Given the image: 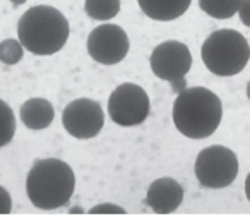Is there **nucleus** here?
I'll return each mask as SVG.
<instances>
[{
    "label": "nucleus",
    "instance_id": "nucleus-2",
    "mask_svg": "<svg viewBox=\"0 0 250 221\" xmlns=\"http://www.w3.org/2000/svg\"><path fill=\"white\" fill-rule=\"evenodd\" d=\"M69 21L52 5H35L18 22V40L33 55L48 57L60 52L69 40Z\"/></svg>",
    "mask_w": 250,
    "mask_h": 221
},
{
    "label": "nucleus",
    "instance_id": "nucleus-21",
    "mask_svg": "<svg viewBox=\"0 0 250 221\" xmlns=\"http://www.w3.org/2000/svg\"><path fill=\"white\" fill-rule=\"evenodd\" d=\"M245 196H247V199H249V202H250V173L247 175V178H245Z\"/></svg>",
    "mask_w": 250,
    "mask_h": 221
},
{
    "label": "nucleus",
    "instance_id": "nucleus-6",
    "mask_svg": "<svg viewBox=\"0 0 250 221\" xmlns=\"http://www.w3.org/2000/svg\"><path fill=\"white\" fill-rule=\"evenodd\" d=\"M151 103L147 93L132 83L120 84L108 98V115L120 127H136L149 117Z\"/></svg>",
    "mask_w": 250,
    "mask_h": 221
},
{
    "label": "nucleus",
    "instance_id": "nucleus-16",
    "mask_svg": "<svg viewBox=\"0 0 250 221\" xmlns=\"http://www.w3.org/2000/svg\"><path fill=\"white\" fill-rule=\"evenodd\" d=\"M24 46L16 38H7L0 43V62L5 66H16L22 60Z\"/></svg>",
    "mask_w": 250,
    "mask_h": 221
},
{
    "label": "nucleus",
    "instance_id": "nucleus-5",
    "mask_svg": "<svg viewBox=\"0 0 250 221\" xmlns=\"http://www.w3.org/2000/svg\"><path fill=\"white\" fill-rule=\"evenodd\" d=\"M238 158L226 146H208L195 158V177L206 189H225L238 177Z\"/></svg>",
    "mask_w": 250,
    "mask_h": 221
},
{
    "label": "nucleus",
    "instance_id": "nucleus-4",
    "mask_svg": "<svg viewBox=\"0 0 250 221\" xmlns=\"http://www.w3.org/2000/svg\"><path fill=\"white\" fill-rule=\"evenodd\" d=\"M201 57L208 70L219 77L240 74L250 60V45L235 29H218L206 38Z\"/></svg>",
    "mask_w": 250,
    "mask_h": 221
},
{
    "label": "nucleus",
    "instance_id": "nucleus-23",
    "mask_svg": "<svg viewBox=\"0 0 250 221\" xmlns=\"http://www.w3.org/2000/svg\"><path fill=\"white\" fill-rule=\"evenodd\" d=\"M247 96H249V100H250V81H249V84H247Z\"/></svg>",
    "mask_w": 250,
    "mask_h": 221
},
{
    "label": "nucleus",
    "instance_id": "nucleus-14",
    "mask_svg": "<svg viewBox=\"0 0 250 221\" xmlns=\"http://www.w3.org/2000/svg\"><path fill=\"white\" fill-rule=\"evenodd\" d=\"M242 0H199V7L212 19H229L238 12Z\"/></svg>",
    "mask_w": 250,
    "mask_h": 221
},
{
    "label": "nucleus",
    "instance_id": "nucleus-8",
    "mask_svg": "<svg viewBox=\"0 0 250 221\" xmlns=\"http://www.w3.org/2000/svg\"><path fill=\"white\" fill-rule=\"evenodd\" d=\"M62 124L67 134L76 139H93L103 131L104 113L98 101L89 98L74 100L63 108Z\"/></svg>",
    "mask_w": 250,
    "mask_h": 221
},
{
    "label": "nucleus",
    "instance_id": "nucleus-1",
    "mask_svg": "<svg viewBox=\"0 0 250 221\" xmlns=\"http://www.w3.org/2000/svg\"><path fill=\"white\" fill-rule=\"evenodd\" d=\"M173 124L188 139H206L218 131L223 105L214 91L202 86L185 88L173 101Z\"/></svg>",
    "mask_w": 250,
    "mask_h": 221
},
{
    "label": "nucleus",
    "instance_id": "nucleus-11",
    "mask_svg": "<svg viewBox=\"0 0 250 221\" xmlns=\"http://www.w3.org/2000/svg\"><path fill=\"white\" fill-rule=\"evenodd\" d=\"M55 117L53 105L45 98H31L24 101L19 110V118L21 122L31 131H43L50 127Z\"/></svg>",
    "mask_w": 250,
    "mask_h": 221
},
{
    "label": "nucleus",
    "instance_id": "nucleus-9",
    "mask_svg": "<svg viewBox=\"0 0 250 221\" xmlns=\"http://www.w3.org/2000/svg\"><path fill=\"white\" fill-rule=\"evenodd\" d=\"M151 70L156 77L167 83L185 79L192 67L190 50L185 43L177 40L163 42L153 50L149 57Z\"/></svg>",
    "mask_w": 250,
    "mask_h": 221
},
{
    "label": "nucleus",
    "instance_id": "nucleus-3",
    "mask_svg": "<svg viewBox=\"0 0 250 221\" xmlns=\"http://www.w3.org/2000/svg\"><path fill=\"white\" fill-rule=\"evenodd\" d=\"M74 189V170L59 158L36 159L26 177V194L33 206L43 211L65 206L72 197Z\"/></svg>",
    "mask_w": 250,
    "mask_h": 221
},
{
    "label": "nucleus",
    "instance_id": "nucleus-12",
    "mask_svg": "<svg viewBox=\"0 0 250 221\" xmlns=\"http://www.w3.org/2000/svg\"><path fill=\"white\" fill-rule=\"evenodd\" d=\"M137 4L149 19L168 22L184 16L192 0H137Z\"/></svg>",
    "mask_w": 250,
    "mask_h": 221
},
{
    "label": "nucleus",
    "instance_id": "nucleus-17",
    "mask_svg": "<svg viewBox=\"0 0 250 221\" xmlns=\"http://www.w3.org/2000/svg\"><path fill=\"white\" fill-rule=\"evenodd\" d=\"M89 214H125V209L117 206V204L103 202V204H98V206L91 207Z\"/></svg>",
    "mask_w": 250,
    "mask_h": 221
},
{
    "label": "nucleus",
    "instance_id": "nucleus-20",
    "mask_svg": "<svg viewBox=\"0 0 250 221\" xmlns=\"http://www.w3.org/2000/svg\"><path fill=\"white\" fill-rule=\"evenodd\" d=\"M171 88H173L175 93H180V91H184L185 88H187V84H185V79H180V81H173V83H170Z\"/></svg>",
    "mask_w": 250,
    "mask_h": 221
},
{
    "label": "nucleus",
    "instance_id": "nucleus-13",
    "mask_svg": "<svg viewBox=\"0 0 250 221\" xmlns=\"http://www.w3.org/2000/svg\"><path fill=\"white\" fill-rule=\"evenodd\" d=\"M84 11L94 21H110L120 12V0H84Z\"/></svg>",
    "mask_w": 250,
    "mask_h": 221
},
{
    "label": "nucleus",
    "instance_id": "nucleus-22",
    "mask_svg": "<svg viewBox=\"0 0 250 221\" xmlns=\"http://www.w3.org/2000/svg\"><path fill=\"white\" fill-rule=\"evenodd\" d=\"M11 2H12V4L16 5V7H18V5H22V4H24L26 0H11Z\"/></svg>",
    "mask_w": 250,
    "mask_h": 221
},
{
    "label": "nucleus",
    "instance_id": "nucleus-10",
    "mask_svg": "<svg viewBox=\"0 0 250 221\" xmlns=\"http://www.w3.org/2000/svg\"><path fill=\"white\" fill-rule=\"evenodd\" d=\"M184 202V187L171 177H161L149 185L146 204L158 214H171Z\"/></svg>",
    "mask_w": 250,
    "mask_h": 221
},
{
    "label": "nucleus",
    "instance_id": "nucleus-18",
    "mask_svg": "<svg viewBox=\"0 0 250 221\" xmlns=\"http://www.w3.org/2000/svg\"><path fill=\"white\" fill-rule=\"evenodd\" d=\"M12 213V197L7 192V189L0 185V214H11Z\"/></svg>",
    "mask_w": 250,
    "mask_h": 221
},
{
    "label": "nucleus",
    "instance_id": "nucleus-19",
    "mask_svg": "<svg viewBox=\"0 0 250 221\" xmlns=\"http://www.w3.org/2000/svg\"><path fill=\"white\" fill-rule=\"evenodd\" d=\"M236 14L240 16V21H242L247 28H250V0H242V2H240V7Z\"/></svg>",
    "mask_w": 250,
    "mask_h": 221
},
{
    "label": "nucleus",
    "instance_id": "nucleus-7",
    "mask_svg": "<svg viewBox=\"0 0 250 221\" xmlns=\"http://www.w3.org/2000/svg\"><path fill=\"white\" fill-rule=\"evenodd\" d=\"M129 36L117 24H101L87 36V53L101 66H115L127 57Z\"/></svg>",
    "mask_w": 250,
    "mask_h": 221
},
{
    "label": "nucleus",
    "instance_id": "nucleus-15",
    "mask_svg": "<svg viewBox=\"0 0 250 221\" xmlns=\"http://www.w3.org/2000/svg\"><path fill=\"white\" fill-rule=\"evenodd\" d=\"M16 135V115L12 108L0 100V148L7 146Z\"/></svg>",
    "mask_w": 250,
    "mask_h": 221
}]
</instances>
